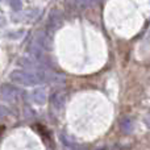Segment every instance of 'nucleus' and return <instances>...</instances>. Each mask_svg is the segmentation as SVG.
<instances>
[{
  "label": "nucleus",
  "mask_w": 150,
  "mask_h": 150,
  "mask_svg": "<svg viewBox=\"0 0 150 150\" xmlns=\"http://www.w3.org/2000/svg\"><path fill=\"white\" fill-rule=\"evenodd\" d=\"M49 46V38H47V34L42 30L36 32V34L33 36L30 44H29L28 52L30 53V55L33 57L34 61H38V62H44L45 58V50Z\"/></svg>",
  "instance_id": "1"
},
{
  "label": "nucleus",
  "mask_w": 150,
  "mask_h": 150,
  "mask_svg": "<svg viewBox=\"0 0 150 150\" xmlns=\"http://www.w3.org/2000/svg\"><path fill=\"white\" fill-rule=\"evenodd\" d=\"M11 80L23 86H36L46 80V71L40 73H29L25 70H15L11 73Z\"/></svg>",
  "instance_id": "2"
},
{
  "label": "nucleus",
  "mask_w": 150,
  "mask_h": 150,
  "mask_svg": "<svg viewBox=\"0 0 150 150\" xmlns=\"http://www.w3.org/2000/svg\"><path fill=\"white\" fill-rule=\"evenodd\" d=\"M20 96V90L12 84L0 86V99L5 101H15Z\"/></svg>",
  "instance_id": "3"
},
{
  "label": "nucleus",
  "mask_w": 150,
  "mask_h": 150,
  "mask_svg": "<svg viewBox=\"0 0 150 150\" xmlns=\"http://www.w3.org/2000/svg\"><path fill=\"white\" fill-rule=\"evenodd\" d=\"M63 23V15L58 8H53L49 13V17H47V25L52 29H57L62 25Z\"/></svg>",
  "instance_id": "4"
},
{
  "label": "nucleus",
  "mask_w": 150,
  "mask_h": 150,
  "mask_svg": "<svg viewBox=\"0 0 150 150\" xmlns=\"http://www.w3.org/2000/svg\"><path fill=\"white\" fill-rule=\"evenodd\" d=\"M50 103L52 107L55 111H59L63 108V105L66 104V92L65 91H57L50 96Z\"/></svg>",
  "instance_id": "5"
},
{
  "label": "nucleus",
  "mask_w": 150,
  "mask_h": 150,
  "mask_svg": "<svg viewBox=\"0 0 150 150\" xmlns=\"http://www.w3.org/2000/svg\"><path fill=\"white\" fill-rule=\"evenodd\" d=\"M32 100L36 104H40V105L45 104V101H46V91H45L44 88H37V90H34L33 92H32Z\"/></svg>",
  "instance_id": "6"
},
{
  "label": "nucleus",
  "mask_w": 150,
  "mask_h": 150,
  "mask_svg": "<svg viewBox=\"0 0 150 150\" xmlns=\"http://www.w3.org/2000/svg\"><path fill=\"white\" fill-rule=\"evenodd\" d=\"M52 84H63L65 83V76L62 74H57V73H46V80Z\"/></svg>",
  "instance_id": "7"
},
{
  "label": "nucleus",
  "mask_w": 150,
  "mask_h": 150,
  "mask_svg": "<svg viewBox=\"0 0 150 150\" xmlns=\"http://www.w3.org/2000/svg\"><path fill=\"white\" fill-rule=\"evenodd\" d=\"M120 129H121L124 133H127V134L132 133L133 129H134V122H133V120L129 119V117L122 119L121 121H120Z\"/></svg>",
  "instance_id": "8"
},
{
  "label": "nucleus",
  "mask_w": 150,
  "mask_h": 150,
  "mask_svg": "<svg viewBox=\"0 0 150 150\" xmlns=\"http://www.w3.org/2000/svg\"><path fill=\"white\" fill-rule=\"evenodd\" d=\"M74 4L76 5L78 8H87V7L93 5V3L92 1H87V0H79V1H75Z\"/></svg>",
  "instance_id": "9"
},
{
  "label": "nucleus",
  "mask_w": 150,
  "mask_h": 150,
  "mask_svg": "<svg viewBox=\"0 0 150 150\" xmlns=\"http://www.w3.org/2000/svg\"><path fill=\"white\" fill-rule=\"evenodd\" d=\"M21 5H23L21 1H11V7H12L15 11H20Z\"/></svg>",
  "instance_id": "10"
},
{
  "label": "nucleus",
  "mask_w": 150,
  "mask_h": 150,
  "mask_svg": "<svg viewBox=\"0 0 150 150\" xmlns=\"http://www.w3.org/2000/svg\"><path fill=\"white\" fill-rule=\"evenodd\" d=\"M5 113H7V111H5V109L3 108L1 105H0V119H1V117H4V116H5Z\"/></svg>",
  "instance_id": "11"
},
{
  "label": "nucleus",
  "mask_w": 150,
  "mask_h": 150,
  "mask_svg": "<svg viewBox=\"0 0 150 150\" xmlns=\"http://www.w3.org/2000/svg\"><path fill=\"white\" fill-rule=\"evenodd\" d=\"M98 150H105V149H98Z\"/></svg>",
  "instance_id": "12"
}]
</instances>
